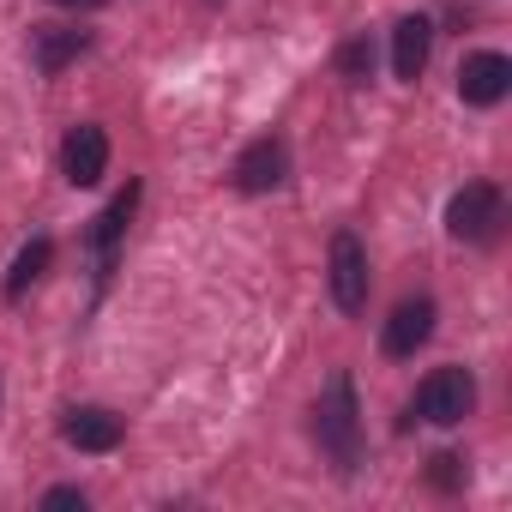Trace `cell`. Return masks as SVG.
<instances>
[{"mask_svg":"<svg viewBox=\"0 0 512 512\" xmlns=\"http://www.w3.org/2000/svg\"><path fill=\"white\" fill-rule=\"evenodd\" d=\"M314 440H320V452L332 458L338 476H350L362 464L368 440H362V410H356V380L350 374H332L326 380V392L314 404Z\"/></svg>","mask_w":512,"mask_h":512,"instance_id":"cell-1","label":"cell"},{"mask_svg":"<svg viewBox=\"0 0 512 512\" xmlns=\"http://www.w3.org/2000/svg\"><path fill=\"white\" fill-rule=\"evenodd\" d=\"M500 229H506V193L494 181H464L446 205V235L488 247V241H500Z\"/></svg>","mask_w":512,"mask_h":512,"instance_id":"cell-2","label":"cell"},{"mask_svg":"<svg viewBox=\"0 0 512 512\" xmlns=\"http://www.w3.org/2000/svg\"><path fill=\"white\" fill-rule=\"evenodd\" d=\"M470 410H476V374L470 368H434L410 398V416L434 422V428H458Z\"/></svg>","mask_w":512,"mask_h":512,"instance_id":"cell-3","label":"cell"},{"mask_svg":"<svg viewBox=\"0 0 512 512\" xmlns=\"http://www.w3.org/2000/svg\"><path fill=\"white\" fill-rule=\"evenodd\" d=\"M326 272H332V302H338L350 320L368 314V247H362L356 229H338V235H332Z\"/></svg>","mask_w":512,"mask_h":512,"instance_id":"cell-4","label":"cell"},{"mask_svg":"<svg viewBox=\"0 0 512 512\" xmlns=\"http://www.w3.org/2000/svg\"><path fill=\"white\" fill-rule=\"evenodd\" d=\"M235 187L241 193H272V187H284L290 181V145L278 139V133H266V139H253L241 157H235Z\"/></svg>","mask_w":512,"mask_h":512,"instance_id":"cell-5","label":"cell"},{"mask_svg":"<svg viewBox=\"0 0 512 512\" xmlns=\"http://www.w3.org/2000/svg\"><path fill=\"white\" fill-rule=\"evenodd\" d=\"M506 91H512V61H506L500 49L464 55V67H458V97H464L470 109H494Z\"/></svg>","mask_w":512,"mask_h":512,"instance_id":"cell-6","label":"cell"},{"mask_svg":"<svg viewBox=\"0 0 512 512\" xmlns=\"http://www.w3.org/2000/svg\"><path fill=\"white\" fill-rule=\"evenodd\" d=\"M434 320H440V308H434L428 296L398 302V308H392V320H386V332H380V350H386L392 362H410V356L434 338Z\"/></svg>","mask_w":512,"mask_h":512,"instance_id":"cell-7","label":"cell"},{"mask_svg":"<svg viewBox=\"0 0 512 512\" xmlns=\"http://www.w3.org/2000/svg\"><path fill=\"white\" fill-rule=\"evenodd\" d=\"M61 175H67L73 187H97V181L109 175V133H103L97 121H85V127L67 133V145H61Z\"/></svg>","mask_w":512,"mask_h":512,"instance_id":"cell-8","label":"cell"},{"mask_svg":"<svg viewBox=\"0 0 512 512\" xmlns=\"http://www.w3.org/2000/svg\"><path fill=\"white\" fill-rule=\"evenodd\" d=\"M61 440L79 446V452H115L127 440V422L115 410H103V404H73L61 416Z\"/></svg>","mask_w":512,"mask_h":512,"instance_id":"cell-9","label":"cell"},{"mask_svg":"<svg viewBox=\"0 0 512 512\" xmlns=\"http://www.w3.org/2000/svg\"><path fill=\"white\" fill-rule=\"evenodd\" d=\"M91 49V31H79V25H37L31 31V67L37 73H61V67H73L79 55Z\"/></svg>","mask_w":512,"mask_h":512,"instance_id":"cell-10","label":"cell"},{"mask_svg":"<svg viewBox=\"0 0 512 512\" xmlns=\"http://www.w3.org/2000/svg\"><path fill=\"white\" fill-rule=\"evenodd\" d=\"M139 181H127L115 199H109V211L97 217V229H91V253H97V278H109V266H115V247H121V235H127V223H133V211H139Z\"/></svg>","mask_w":512,"mask_h":512,"instance_id":"cell-11","label":"cell"},{"mask_svg":"<svg viewBox=\"0 0 512 512\" xmlns=\"http://www.w3.org/2000/svg\"><path fill=\"white\" fill-rule=\"evenodd\" d=\"M428 49H434V25H428L422 13H410V19H398V25H392V73H398L404 85H416V79H422Z\"/></svg>","mask_w":512,"mask_h":512,"instance_id":"cell-12","label":"cell"},{"mask_svg":"<svg viewBox=\"0 0 512 512\" xmlns=\"http://www.w3.org/2000/svg\"><path fill=\"white\" fill-rule=\"evenodd\" d=\"M49 266H55V241H49V235H31V241L19 247V260H13L7 284H0V296H7V302H25V296L49 278Z\"/></svg>","mask_w":512,"mask_h":512,"instance_id":"cell-13","label":"cell"},{"mask_svg":"<svg viewBox=\"0 0 512 512\" xmlns=\"http://www.w3.org/2000/svg\"><path fill=\"white\" fill-rule=\"evenodd\" d=\"M338 73H344L350 85H368V79H374V43H368V37H350V43L338 49Z\"/></svg>","mask_w":512,"mask_h":512,"instance_id":"cell-14","label":"cell"},{"mask_svg":"<svg viewBox=\"0 0 512 512\" xmlns=\"http://www.w3.org/2000/svg\"><path fill=\"white\" fill-rule=\"evenodd\" d=\"M428 482H434V488H458V482H464V458H458V452H434V458H428Z\"/></svg>","mask_w":512,"mask_h":512,"instance_id":"cell-15","label":"cell"},{"mask_svg":"<svg viewBox=\"0 0 512 512\" xmlns=\"http://www.w3.org/2000/svg\"><path fill=\"white\" fill-rule=\"evenodd\" d=\"M85 500H91V494H85V488H73V482L43 494V506H49V512H61V506H79V512H85Z\"/></svg>","mask_w":512,"mask_h":512,"instance_id":"cell-16","label":"cell"},{"mask_svg":"<svg viewBox=\"0 0 512 512\" xmlns=\"http://www.w3.org/2000/svg\"><path fill=\"white\" fill-rule=\"evenodd\" d=\"M55 7H73V13H91V7H103V0H55Z\"/></svg>","mask_w":512,"mask_h":512,"instance_id":"cell-17","label":"cell"}]
</instances>
